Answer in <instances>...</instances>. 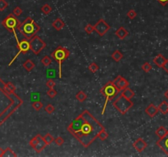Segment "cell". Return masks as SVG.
<instances>
[{
	"mask_svg": "<svg viewBox=\"0 0 168 157\" xmlns=\"http://www.w3.org/2000/svg\"><path fill=\"white\" fill-rule=\"evenodd\" d=\"M104 127L88 111H84L76 118L67 130L84 147H88L96 138Z\"/></svg>",
	"mask_w": 168,
	"mask_h": 157,
	"instance_id": "cell-1",
	"label": "cell"
},
{
	"mask_svg": "<svg viewBox=\"0 0 168 157\" xmlns=\"http://www.w3.org/2000/svg\"><path fill=\"white\" fill-rule=\"evenodd\" d=\"M17 30L26 39L30 40L40 30V26L31 17L28 16L22 23L20 24Z\"/></svg>",
	"mask_w": 168,
	"mask_h": 157,
	"instance_id": "cell-2",
	"label": "cell"
},
{
	"mask_svg": "<svg viewBox=\"0 0 168 157\" xmlns=\"http://www.w3.org/2000/svg\"><path fill=\"white\" fill-rule=\"evenodd\" d=\"M118 92H120L119 89L116 88L112 83V81L108 82L101 89V93L105 97V102L104 105V108L102 110V115H104L105 110L107 108V105L108 103V102L112 100L113 98H115L116 95L118 94Z\"/></svg>",
	"mask_w": 168,
	"mask_h": 157,
	"instance_id": "cell-3",
	"label": "cell"
},
{
	"mask_svg": "<svg viewBox=\"0 0 168 157\" xmlns=\"http://www.w3.org/2000/svg\"><path fill=\"white\" fill-rule=\"evenodd\" d=\"M20 24H21V22H20L19 20H18V19L17 18V16H15L13 13L9 14L6 18H4L3 20L2 21V25H3V26L5 29H7L9 32H12L13 34H14L15 39L17 40V43L19 40H18V38H17V31H16V30L18 29Z\"/></svg>",
	"mask_w": 168,
	"mask_h": 157,
	"instance_id": "cell-4",
	"label": "cell"
},
{
	"mask_svg": "<svg viewBox=\"0 0 168 157\" xmlns=\"http://www.w3.org/2000/svg\"><path fill=\"white\" fill-rule=\"evenodd\" d=\"M70 55L69 51L62 46L58 47L52 53V58L58 62V77L62 78V63Z\"/></svg>",
	"mask_w": 168,
	"mask_h": 157,
	"instance_id": "cell-5",
	"label": "cell"
},
{
	"mask_svg": "<svg viewBox=\"0 0 168 157\" xmlns=\"http://www.w3.org/2000/svg\"><path fill=\"white\" fill-rule=\"evenodd\" d=\"M113 106L122 115H126L133 106V102L130 101V99H128L125 98L123 95H121L115 100V102H113Z\"/></svg>",
	"mask_w": 168,
	"mask_h": 157,
	"instance_id": "cell-6",
	"label": "cell"
},
{
	"mask_svg": "<svg viewBox=\"0 0 168 157\" xmlns=\"http://www.w3.org/2000/svg\"><path fill=\"white\" fill-rule=\"evenodd\" d=\"M30 50H31L33 53L38 55L46 47V44L39 38V36L35 35L32 39H30Z\"/></svg>",
	"mask_w": 168,
	"mask_h": 157,
	"instance_id": "cell-7",
	"label": "cell"
},
{
	"mask_svg": "<svg viewBox=\"0 0 168 157\" xmlns=\"http://www.w3.org/2000/svg\"><path fill=\"white\" fill-rule=\"evenodd\" d=\"M30 146L33 147L36 152L39 153L45 148L47 144L44 142L43 137L40 134H38L30 141Z\"/></svg>",
	"mask_w": 168,
	"mask_h": 157,
	"instance_id": "cell-8",
	"label": "cell"
},
{
	"mask_svg": "<svg viewBox=\"0 0 168 157\" xmlns=\"http://www.w3.org/2000/svg\"><path fill=\"white\" fill-rule=\"evenodd\" d=\"M17 47L19 48V51L17 53V55L13 57L12 61L8 64L9 66L16 61V59L18 57V56L21 53H26V52H27L30 50V42H29V40L28 39H23L21 41H18L17 42Z\"/></svg>",
	"mask_w": 168,
	"mask_h": 157,
	"instance_id": "cell-9",
	"label": "cell"
},
{
	"mask_svg": "<svg viewBox=\"0 0 168 157\" xmlns=\"http://www.w3.org/2000/svg\"><path fill=\"white\" fill-rule=\"evenodd\" d=\"M94 31H96L100 36H104L110 30V26L103 19L99 20L95 24V26H94Z\"/></svg>",
	"mask_w": 168,
	"mask_h": 157,
	"instance_id": "cell-10",
	"label": "cell"
},
{
	"mask_svg": "<svg viewBox=\"0 0 168 157\" xmlns=\"http://www.w3.org/2000/svg\"><path fill=\"white\" fill-rule=\"evenodd\" d=\"M112 83L116 86V88L119 89V91H122L123 89L126 88L127 87H129V82L122 77V75H118L113 81Z\"/></svg>",
	"mask_w": 168,
	"mask_h": 157,
	"instance_id": "cell-11",
	"label": "cell"
},
{
	"mask_svg": "<svg viewBox=\"0 0 168 157\" xmlns=\"http://www.w3.org/2000/svg\"><path fill=\"white\" fill-rule=\"evenodd\" d=\"M157 145L158 147L161 148L162 151L168 156V132L162 138H159V140L157 142Z\"/></svg>",
	"mask_w": 168,
	"mask_h": 157,
	"instance_id": "cell-12",
	"label": "cell"
},
{
	"mask_svg": "<svg viewBox=\"0 0 168 157\" xmlns=\"http://www.w3.org/2000/svg\"><path fill=\"white\" fill-rule=\"evenodd\" d=\"M146 147H147V143H146V142H145L143 138H141V137L138 138L135 142H134V148H135L138 152H141V151H143Z\"/></svg>",
	"mask_w": 168,
	"mask_h": 157,
	"instance_id": "cell-13",
	"label": "cell"
},
{
	"mask_svg": "<svg viewBox=\"0 0 168 157\" xmlns=\"http://www.w3.org/2000/svg\"><path fill=\"white\" fill-rule=\"evenodd\" d=\"M145 112H146V114L149 115V117L153 118L158 113V108H157V106H156L154 104L151 103V104H149V106L146 107Z\"/></svg>",
	"mask_w": 168,
	"mask_h": 157,
	"instance_id": "cell-14",
	"label": "cell"
},
{
	"mask_svg": "<svg viewBox=\"0 0 168 157\" xmlns=\"http://www.w3.org/2000/svg\"><path fill=\"white\" fill-rule=\"evenodd\" d=\"M166 61H167V59L165 58V57H163L162 54L157 55L155 57L153 58V62H154V64H155L157 66H158V67H162V66L164 65V64H165Z\"/></svg>",
	"mask_w": 168,
	"mask_h": 157,
	"instance_id": "cell-15",
	"label": "cell"
},
{
	"mask_svg": "<svg viewBox=\"0 0 168 157\" xmlns=\"http://www.w3.org/2000/svg\"><path fill=\"white\" fill-rule=\"evenodd\" d=\"M52 26L56 30L59 31V30H61L64 27L65 23L61 18H57V19H55L52 21Z\"/></svg>",
	"mask_w": 168,
	"mask_h": 157,
	"instance_id": "cell-16",
	"label": "cell"
},
{
	"mask_svg": "<svg viewBox=\"0 0 168 157\" xmlns=\"http://www.w3.org/2000/svg\"><path fill=\"white\" fill-rule=\"evenodd\" d=\"M128 31L123 27V26H121L116 31V35L120 39H124L127 35H128Z\"/></svg>",
	"mask_w": 168,
	"mask_h": 157,
	"instance_id": "cell-17",
	"label": "cell"
},
{
	"mask_svg": "<svg viewBox=\"0 0 168 157\" xmlns=\"http://www.w3.org/2000/svg\"><path fill=\"white\" fill-rule=\"evenodd\" d=\"M122 95H123L125 98H128V99H131L133 97H135V92L132 89H130L129 87H127L126 88L123 89Z\"/></svg>",
	"mask_w": 168,
	"mask_h": 157,
	"instance_id": "cell-18",
	"label": "cell"
},
{
	"mask_svg": "<svg viewBox=\"0 0 168 157\" xmlns=\"http://www.w3.org/2000/svg\"><path fill=\"white\" fill-rule=\"evenodd\" d=\"M158 111H160L163 115H166L168 112V103L166 101H163L161 104L157 106Z\"/></svg>",
	"mask_w": 168,
	"mask_h": 157,
	"instance_id": "cell-19",
	"label": "cell"
},
{
	"mask_svg": "<svg viewBox=\"0 0 168 157\" xmlns=\"http://www.w3.org/2000/svg\"><path fill=\"white\" fill-rule=\"evenodd\" d=\"M23 66H24V68L26 69L27 71L30 72L35 68V63L33 62L31 59H28V60H26V61H25V63L23 64Z\"/></svg>",
	"mask_w": 168,
	"mask_h": 157,
	"instance_id": "cell-20",
	"label": "cell"
},
{
	"mask_svg": "<svg viewBox=\"0 0 168 157\" xmlns=\"http://www.w3.org/2000/svg\"><path fill=\"white\" fill-rule=\"evenodd\" d=\"M168 130L165 128V127H163V126H161V127H159L157 130H156V134L157 135V137H159V138H162L167 133Z\"/></svg>",
	"mask_w": 168,
	"mask_h": 157,
	"instance_id": "cell-21",
	"label": "cell"
},
{
	"mask_svg": "<svg viewBox=\"0 0 168 157\" xmlns=\"http://www.w3.org/2000/svg\"><path fill=\"white\" fill-rule=\"evenodd\" d=\"M112 58L115 61L118 62V61H120L123 58V54L119 50H116L115 52L112 54Z\"/></svg>",
	"mask_w": 168,
	"mask_h": 157,
	"instance_id": "cell-22",
	"label": "cell"
},
{
	"mask_svg": "<svg viewBox=\"0 0 168 157\" xmlns=\"http://www.w3.org/2000/svg\"><path fill=\"white\" fill-rule=\"evenodd\" d=\"M76 98L77 99L79 102H84L87 99V95H86V93L84 92L79 91L76 93Z\"/></svg>",
	"mask_w": 168,
	"mask_h": 157,
	"instance_id": "cell-23",
	"label": "cell"
},
{
	"mask_svg": "<svg viewBox=\"0 0 168 157\" xmlns=\"http://www.w3.org/2000/svg\"><path fill=\"white\" fill-rule=\"evenodd\" d=\"M41 12L44 15H48L49 13L52 12V7H51V6L49 4L46 3L44 5H43L42 7H41Z\"/></svg>",
	"mask_w": 168,
	"mask_h": 157,
	"instance_id": "cell-24",
	"label": "cell"
},
{
	"mask_svg": "<svg viewBox=\"0 0 168 157\" xmlns=\"http://www.w3.org/2000/svg\"><path fill=\"white\" fill-rule=\"evenodd\" d=\"M3 156L6 157H17V154L13 151L10 147H7V149L4 150V154Z\"/></svg>",
	"mask_w": 168,
	"mask_h": 157,
	"instance_id": "cell-25",
	"label": "cell"
},
{
	"mask_svg": "<svg viewBox=\"0 0 168 157\" xmlns=\"http://www.w3.org/2000/svg\"><path fill=\"white\" fill-rule=\"evenodd\" d=\"M98 137L101 140V141H105L108 137V133H107V131L105 130V129H104L103 130H101L99 132Z\"/></svg>",
	"mask_w": 168,
	"mask_h": 157,
	"instance_id": "cell-26",
	"label": "cell"
},
{
	"mask_svg": "<svg viewBox=\"0 0 168 157\" xmlns=\"http://www.w3.org/2000/svg\"><path fill=\"white\" fill-rule=\"evenodd\" d=\"M43 138H44V142H45L47 145H50L54 141V137H52L50 133H47Z\"/></svg>",
	"mask_w": 168,
	"mask_h": 157,
	"instance_id": "cell-27",
	"label": "cell"
},
{
	"mask_svg": "<svg viewBox=\"0 0 168 157\" xmlns=\"http://www.w3.org/2000/svg\"><path fill=\"white\" fill-rule=\"evenodd\" d=\"M5 89L8 92H14L16 90V87L11 82H7L5 84Z\"/></svg>",
	"mask_w": 168,
	"mask_h": 157,
	"instance_id": "cell-28",
	"label": "cell"
},
{
	"mask_svg": "<svg viewBox=\"0 0 168 157\" xmlns=\"http://www.w3.org/2000/svg\"><path fill=\"white\" fill-rule=\"evenodd\" d=\"M41 62L44 66H48V65H51V63H52V59L50 58L48 56H45V57H44L42 58Z\"/></svg>",
	"mask_w": 168,
	"mask_h": 157,
	"instance_id": "cell-29",
	"label": "cell"
},
{
	"mask_svg": "<svg viewBox=\"0 0 168 157\" xmlns=\"http://www.w3.org/2000/svg\"><path fill=\"white\" fill-rule=\"evenodd\" d=\"M44 106V104L40 101H35L32 103V107L35 111H39L42 107Z\"/></svg>",
	"mask_w": 168,
	"mask_h": 157,
	"instance_id": "cell-30",
	"label": "cell"
},
{
	"mask_svg": "<svg viewBox=\"0 0 168 157\" xmlns=\"http://www.w3.org/2000/svg\"><path fill=\"white\" fill-rule=\"evenodd\" d=\"M89 70H90V72H92V73H95V72H97L99 70V66H98V64L93 62V63H91L90 65H89Z\"/></svg>",
	"mask_w": 168,
	"mask_h": 157,
	"instance_id": "cell-31",
	"label": "cell"
},
{
	"mask_svg": "<svg viewBox=\"0 0 168 157\" xmlns=\"http://www.w3.org/2000/svg\"><path fill=\"white\" fill-rule=\"evenodd\" d=\"M152 65H151V64L150 63H149V62H145L144 64H143L142 65V70L144 72H146V73H148V72H149L151 70H152Z\"/></svg>",
	"mask_w": 168,
	"mask_h": 157,
	"instance_id": "cell-32",
	"label": "cell"
},
{
	"mask_svg": "<svg viewBox=\"0 0 168 157\" xmlns=\"http://www.w3.org/2000/svg\"><path fill=\"white\" fill-rule=\"evenodd\" d=\"M13 14L15 16H19L22 14V9L20 7H16L13 11Z\"/></svg>",
	"mask_w": 168,
	"mask_h": 157,
	"instance_id": "cell-33",
	"label": "cell"
},
{
	"mask_svg": "<svg viewBox=\"0 0 168 157\" xmlns=\"http://www.w3.org/2000/svg\"><path fill=\"white\" fill-rule=\"evenodd\" d=\"M84 31L87 34H92L94 31V26L90 25V24H88L87 26H85V27H84Z\"/></svg>",
	"mask_w": 168,
	"mask_h": 157,
	"instance_id": "cell-34",
	"label": "cell"
},
{
	"mask_svg": "<svg viewBox=\"0 0 168 157\" xmlns=\"http://www.w3.org/2000/svg\"><path fill=\"white\" fill-rule=\"evenodd\" d=\"M8 7V3L6 0H0V12H3Z\"/></svg>",
	"mask_w": 168,
	"mask_h": 157,
	"instance_id": "cell-35",
	"label": "cell"
},
{
	"mask_svg": "<svg viewBox=\"0 0 168 157\" xmlns=\"http://www.w3.org/2000/svg\"><path fill=\"white\" fill-rule=\"evenodd\" d=\"M44 110H45V111L48 114H52V113H53L54 111H55V108H54V106H53L52 105L48 104L46 106Z\"/></svg>",
	"mask_w": 168,
	"mask_h": 157,
	"instance_id": "cell-36",
	"label": "cell"
},
{
	"mask_svg": "<svg viewBox=\"0 0 168 157\" xmlns=\"http://www.w3.org/2000/svg\"><path fill=\"white\" fill-rule=\"evenodd\" d=\"M57 91L54 89V88H49V90L47 92V94H48V96L50 98H54L56 97V95H57Z\"/></svg>",
	"mask_w": 168,
	"mask_h": 157,
	"instance_id": "cell-37",
	"label": "cell"
},
{
	"mask_svg": "<svg viewBox=\"0 0 168 157\" xmlns=\"http://www.w3.org/2000/svg\"><path fill=\"white\" fill-rule=\"evenodd\" d=\"M127 16L129 17V19H135L136 16H137V13H136V12L135 10L131 9V10H129V12L127 13Z\"/></svg>",
	"mask_w": 168,
	"mask_h": 157,
	"instance_id": "cell-38",
	"label": "cell"
},
{
	"mask_svg": "<svg viewBox=\"0 0 168 157\" xmlns=\"http://www.w3.org/2000/svg\"><path fill=\"white\" fill-rule=\"evenodd\" d=\"M53 142L58 146H62V144L64 143V139L62 137H58L57 138H54Z\"/></svg>",
	"mask_w": 168,
	"mask_h": 157,
	"instance_id": "cell-39",
	"label": "cell"
},
{
	"mask_svg": "<svg viewBox=\"0 0 168 157\" xmlns=\"http://www.w3.org/2000/svg\"><path fill=\"white\" fill-rule=\"evenodd\" d=\"M46 86H47L48 88H54V87L56 86L55 81H54L53 79H48V80L46 82Z\"/></svg>",
	"mask_w": 168,
	"mask_h": 157,
	"instance_id": "cell-40",
	"label": "cell"
},
{
	"mask_svg": "<svg viewBox=\"0 0 168 157\" xmlns=\"http://www.w3.org/2000/svg\"><path fill=\"white\" fill-rule=\"evenodd\" d=\"M39 97H40V94L39 92H34L31 94V100L33 101V102H35V101H39Z\"/></svg>",
	"mask_w": 168,
	"mask_h": 157,
	"instance_id": "cell-41",
	"label": "cell"
},
{
	"mask_svg": "<svg viewBox=\"0 0 168 157\" xmlns=\"http://www.w3.org/2000/svg\"><path fill=\"white\" fill-rule=\"evenodd\" d=\"M48 77H53V76L55 75V74H54V72L55 71H54L53 70H52V71H51V70H48Z\"/></svg>",
	"mask_w": 168,
	"mask_h": 157,
	"instance_id": "cell-42",
	"label": "cell"
},
{
	"mask_svg": "<svg viewBox=\"0 0 168 157\" xmlns=\"http://www.w3.org/2000/svg\"><path fill=\"white\" fill-rule=\"evenodd\" d=\"M162 68H163V69H164V70L168 73V59H167V61H166V62H165L164 65L162 66Z\"/></svg>",
	"mask_w": 168,
	"mask_h": 157,
	"instance_id": "cell-43",
	"label": "cell"
},
{
	"mask_svg": "<svg viewBox=\"0 0 168 157\" xmlns=\"http://www.w3.org/2000/svg\"><path fill=\"white\" fill-rule=\"evenodd\" d=\"M162 5H163V6H165V5H167L168 3V0H157Z\"/></svg>",
	"mask_w": 168,
	"mask_h": 157,
	"instance_id": "cell-44",
	"label": "cell"
},
{
	"mask_svg": "<svg viewBox=\"0 0 168 157\" xmlns=\"http://www.w3.org/2000/svg\"><path fill=\"white\" fill-rule=\"evenodd\" d=\"M3 154H4V150L0 147V157L3 156Z\"/></svg>",
	"mask_w": 168,
	"mask_h": 157,
	"instance_id": "cell-45",
	"label": "cell"
},
{
	"mask_svg": "<svg viewBox=\"0 0 168 157\" xmlns=\"http://www.w3.org/2000/svg\"><path fill=\"white\" fill-rule=\"evenodd\" d=\"M165 97L168 99V90L165 92Z\"/></svg>",
	"mask_w": 168,
	"mask_h": 157,
	"instance_id": "cell-46",
	"label": "cell"
},
{
	"mask_svg": "<svg viewBox=\"0 0 168 157\" xmlns=\"http://www.w3.org/2000/svg\"><path fill=\"white\" fill-rule=\"evenodd\" d=\"M167 113H168V112H167Z\"/></svg>",
	"mask_w": 168,
	"mask_h": 157,
	"instance_id": "cell-47",
	"label": "cell"
}]
</instances>
